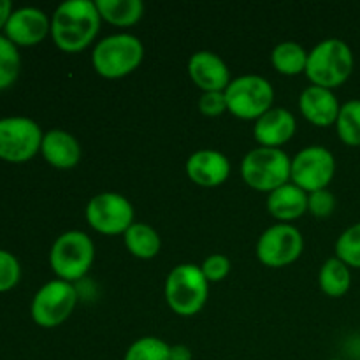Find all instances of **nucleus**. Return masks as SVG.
Segmentation results:
<instances>
[{
  "mask_svg": "<svg viewBox=\"0 0 360 360\" xmlns=\"http://www.w3.org/2000/svg\"><path fill=\"white\" fill-rule=\"evenodd\" d=\"M101 20V13L91 0H67L56 7L51 18L53 42L62 51H81L95 41Z\"/></svg>",
  "mask_w": 360,
  "mask_h": 360,
  "instance_id": "1",
  "label": "nucleus"
},
{
  "mask_svg": "<svg viewBox=\"0 0 360 360\" xmlns=\"http://www.w3.org/2000/svg\"><path fill=\"white\" fill-rule=\"evenodd\" d=\"M354 51L345 41L336 37L323 39L308 53L306 76L315 86H341L354 70Z\"/></svg>",
  "mask_w": 360,
  "mask_h": 360,
  "instance_id": "2",
  "label": "nucleus"
},
{
  "mask_svg": "<svg viewBox=\"0 0 360 360\" xmlns=\"http://www.w3.org/2000/svg\"><path fill=\"white\" fill-rule=\"evenodd\" d=\"M144 58V46L132 34H112L95 44L91 63L97 74L118 79L134 72Z\"/></svg>",
  "mask_w": 360,
  "mask_h": 360,
  "instance_id": "3",
  "label": "nucleus"
},
{
  "mask_svg": "<svg viewBox=\"0 0 360 360\" xmlns=\"http://www.w3.org/2000/svg\"><path fill=\"white\" fill-rule=\"evenodd\" d=\"M210 295V281L195 264L172 267L165 280V301L179 316H192L204 308Z\"/></svg>",
  "mask_w": 360,
  "mask_h": 360,
  "instance_id": "4",
  "label": "nucleus"
},
{
  "mask_svg": "<svg viewBox=\"0 0 360 360\" xmlns=\"http://www.w3.org/2000/svg\"><path fill=\"white\" fill-rule=\"evenodd\" d=\"M292 158L281 148L259 146L248 151L241 162L245 183L259 192H273L290 183Z\"/></svg>",
  "mask_w": 360,
  "mask_h": 360,
  "instance_id": "5",
  "label": "nucleus"
},
{
  "mask_svg": "<svg viewBox=\"0 0 360 360\" xmlns=\"http://www.w3.org/2000/svg\"><path fill=\"white\" fill-rule=\"evenodd\" d=\"M95 259V245L83 231H67L55 239L49 252V266L58 280H81Z\"/></svg>",
  "mask_w": 360,
  "mask_h": 360,
  "instance_id": "6",
  "label": "nucleus"
},
{
  "mask_svg": "<svg viewBox=\"0 0 360 360\" xmlns=\"http://www.w3.org/2000/svg\"><path fill=\"white\" fill-rule=\"evenodd\" d=\"M227 111L241 120H259L273 108V84L259 74H245L225 88Z\"/></svg>",
  "mask_w": 360,
  "mask_h": 360,
  "instance_id": "7",
  "label": "nucleus"
},
{
  "mask_svg": "<svg viewBox=\"0 0 360 360\" xmlns=\"http://www.w3.org/2000/svg\"><path fill=\"white\" fill-rule=\"evenodd\" d=\"M77 302V290L72 283L63 280H51L42 285L32 299L30 315L39 327L53 329L72 315Z\"/></svg>",
  "mask_w": 360,
  "mask_h": 360,
  "instance_id": "8",
  "label": "nucleus"
},
{
  "mask_svg": "<svg viewBox=\"0 0 360 360\" xmlns=\"http://www.w3.org/2000/svg\"><path fill=\"white\" fill-rule=\"evenodd\" d=\"M41 127L27 116L0 118V160L21 164L28 162L41 151Z\"/></svg>",
  "mask_w": 360,
  "mask_h": 360,
  "instance_id": "9",
  "label": "nucleus"
},
{
  "mask_svg": "<svg viewBox=\"0 0 360 360\" xmlns=\"http://www.w3.org/2000/svg\"><path fill=\"white\" fill-rule=\"evenodd\" d=\"M334 174L336 158L326 146L313 144L292 158L290 181L308 193L327 188L334 179Z\"/></svg>",
  "mask_w": 360,
  "mask_h": 360,
  "instance_id": "10",
  "label": "nucleus"
},
{
  "mask_svg": "<svg viewBox=\"0 0 360 360\" xmlns=\"http://www.w3.org/2000/svg\"><path fill=\"white\" fill-rule=\"evenodd\" d=\"M86 221L101 234H125L134 224V206L122 193H97L86 204Z\"/></svg>",
  "mask_w": 360,
  "mask_h": 360,
  "instance_id": "11",
  "label": "nucleus"
},
{
  "mask_svg": "<svg viewBox=\"0 0 360 360\" xmlns=\"http://www.w3.org/2000/svg\"><path fill=\"white\" fill-rule=\"evenodd\" d=\"M304 250V239L294 225L278 224L260 234L257 257L267 267H285L295 262Z\"/></svg>",
  "mask_w": 360,
  "mask_h": 360,
  "instance_id": "12",
  "label": "nucleus"
},
{
  "mask_svg": "<svg viewBox=\"0 0 360 360\" xmlns=\"http://www.w3.org/2000/svg\"><path fill=\"white\" fill-rule=\"evenodd\" d=\"M6 37L14 46H35L48 34H51V20L46 16L44 11L37 7H20L13 11L7 21Z\"/></svg>",
  "mask_w": 360,
  "mask_h": 360,
  "instance_id": "13",
  "label": "nucleus"
},
{
  "mask_svg": "<svg viewBox=\"0 0 360 360\" xmlns=\"http://www.w3.org/2000/svg\"><path fill=\"white\" fill-rule=\"evenodd\" d=\"M186 174L195 185L214 188L227 181L231 162L218 150H197L186 160Z\"/></svg>",
  "mask_w": 360,
  "mask_h": 360,
  "instance_id": "14",
  "label": "nucleus"
},
{
  "mask_svg": "<svg viewBox=\"0 0 360 360\" xmlns=\"http://www.w3.org/2000/svg\"><path fill=\"white\" fill-rule=\"evenodd\" d=\"M188 74L202 91H225V88L232 81L224 58L207 49L197 51L190 56Z\"/></svg>",
  "mask_w": 360,
  "mask_h": 360,
  "instance_id": "15",
  "label": "nucleus"
},
{
  "mask_svg": "<svg viewBox=\"0 0 360 360\" xmlns=\"http://www.w3.org/2000/svg\"><path fill=\"white\" fill-rule=\"evenodd\" d=\"M297 123L285 108H271L253 125V137L264 148H280L294 137Z\"/></svg>",
  "mask_w": 360,
  "mask_h": 360,
  "instance_id": "16",
  "label": "nucleus"
},
{
  "mask_svg": "<svg viewBox=\"0 0 360 360\" xmlns=\"http://www.w3.org/2000/svg\"><path fill=\"white\" fill-rule=\"evenodd\" d=\"M299 109L308 122L316 127H330L336 123L341 104L333 90L322 86L304 88L299 97Z\"/></svg>",
  "mask_w": 360,
  "mask_h": 360,
  "instance_id": "17",
  "label": "nucleus"
},
{
  "mask_svg": "<svg viewBox=\"0 0 360 360\" xmlns=\"http://www.w3.org/2000/svg\"><path fill=\"white\" fill-rule=\"evenodd\" d=\"M41 153L48 164L56 169H72L81 160V146L72 134L65 130H49L44 134Z\"/></svg>",
  "mask_w": 360,
  "mask_h": 360,
  "instance_id": "18",
  "label": "nucleus"
},
{
  "mask_svg": "<svg viewBox=\"0 0 360 360\" xmlns=\"http://www.w3.org/2000/svg\"><path fill=\"white\" fill-rule=\"evenodd\" d=\"M267 211L280 221H290L308 211V192L294 183L273 190L267 197Z\"/></svg>",
  "mask_w": 360,
  "mask_h": 360,
  "instance_id": "19",
  "label": "nucleus"
},
{
  "mask_svg": "<svg viewBox=\"0 0 360 360\" xmlns=\"http://www.w3.org/2000/svg\"><path fill=\"white\" fill-rule=\"evenodd\" d=\"M123 241H125L127 250L132 253L137 259H153L158 252H160V236L150 227L148 224L143 221H134L127 232L123 234Z\"/></svg>",
  "mask_w": 360,
  "mask_h": 360,
  "instance_id": "20",
  "label": "nucleus"
},
{
  "mask_svg": "<svg viewBox=\"0 0 360 360\" xmlns=\"http://www.w3.org/2000/svg\"><path fill=\"white\" fill-rule=\"evenodd\" d=\"M95 6L102 20L116 27H130L144 14L143 0H97Z\"/></svg>",
  "mask_w": 360,
  "mask_h": 360,
  "instance_id": "21",
  "label": "nucleus"
},
{
  "mask_svg": "<svg viewBox=\"0 0 360 360\" xmlns=\"http://www.w3.org/2000/svg\"><path fill=\"white\" fill-rule=\"evenodd\" d=\"M320 288L329 297H343L352 285L350 267L338 257L327 259L319 273Z\"/></svg>",
  "mask_w": 360,
  "mask_h": 360,
  "instance_id": "22",
  "label": "nucleus"
},
{
  "mask_svg": "<svg viewBox=\"0 0 360 360\" xmlns=\"http://www.w3.org/2000/svg\"><path fill=\"white\" fill-rule=\"evenodd\" d=\"M271 62L278 72L287 74V76H297L306 70L308 51L299 42L285 41L274 46L273 53H271Z\"/></svg>",
  "mask_w": 360,
  "mask_h": 360,
  "instance_id": "23",
  "label": "nucleus"
},
{
  "mask_svg": "<svg viewBox=\"0 0 360 360\" xmlns=\"http://www.w3.org/2000/svg\"><path fill=\"white\" fill-rule=\"evenodd\" d=\"M336 130L347 146H360V98H352L341 104Z\"/></svg>",
  "mask_w": 360,
  "mask_h": 360,
  "instance_id": "24",
  "label": "nucleus"
},
{
  "mask_svg": "<svg viewBox=\"0 0 360 360\" xmlns=\"http://www.w3.org/2000/svg\"><path fill=\"white\" fill-rule=\"evenodd\" d=\"M21 70V56L6 35H0V91L16 83Z\"/></svg>",
  "mask_w": 360,
  "mask_h": 360,
  "instance_id": "25",
  "label": "nucleus"
},
{
  "mask_svg": "<svg viewBox=\"0 0 360 360\" xmlns=\"http://www.w3.org/2000/svg\"><path fill=\"white\" fill-rule=\"evenodd\" d=\"M169 352L171 347L164 340L144 336L130 345L123 360H169Z\"/></svg>",
  "mask_w": 360,
  "mask_h": 360,
  "instance_id": "26",
  "label": "nucleus"
},
{
  "mask_svg": "<svg viewBox=\"0 0 360 360\" xmlns=\"http://www.w3.org/2000/svg\"><path fill=\"white\" fill-rule=\"evenodd\" d=\"M336 257L348 267L360 269V221L341 232L336 241Z\"/></svg>",
  "mask_w": 360,
  "mask_h": 360,
  "instance_id": "27",
  "label": "nucleus"
},
{
  "mask_svg": "<svg viewBox=\"0 0 360 360\" xmlns=\"http://www.w3.org/2000/svg\"><path fill=\"white\" fill-rule=\"evenodd\" d=\"M20 260L7 250H0V292H7L20 283Z\"/></svg>",
  "mask_w": 360,
  "mask_h": 360,
  "instance_id": "28",
  "label": "nucleus"
},
{
  "mask_svg": "<svg viewBox=\"0 0 360 360\" xmlns=\"http://www.w3.org/2000/svg\"><path fill=\"white\" fill-rule=\"evenodd\" d=\"M336 210V195L329 188L308 193V211L316 218H327Z\"/></svg>",
  "mask_w": 360,
  "mask_h": 360,
  "instance_id": "29",
  "label": "nucleus"
},
{
  "mask_svg": "<svg viewBox=\"0 0 360 360\" xmlns=\"http://www.w3.org/2000/svg\"><path fill=\"white\" fill-rule=\"evenodd\" d=\"M200 271H202V274L210 283L211 281H221L231 271V260L221 255V253H213V255L204 260Z\"/></svg>",
  "mask_w": 360,
  "mask_h": 360,
  "instance_id": "30",
  "label": "nucleus"
},
{
  "mask_svg": "<svg viewBox=\"0 0 360 360\" xmlns=\"http://www.w3.org/2000/svg\"><path fill=\"white\" fill-rule=\"evenodd\" d=\"M199 109L204 116H220L227 111L225 91H202L199 98Z\"/></svg>",
  "mask_w": 360,
  "mask_h": 360,
  "instance_id": "31",
  "label": "nucleus"
},
{
  "mask_svg": "<svg viewBox=\"0 0 360 360\" xmlns=\"http://www.w3.org/2000/svg\"><path fill=\"white\" fill-rule=\"evenodd\" d=\"M192 350L186 345H174L169 352V360H192Z\"/></svg>",
  "mask_w": 360,
  "mask_h": 360,
  "instance_id": "32",
  "label": "nucleus"
},
{
  "mask_svg": "<svg viewBox=\"0 0 360 360\" xmlns=\"http://www.w3.org/2000/svg\"><path fill=\"white\" fill-rule=\"evenodd\" d=\"M13 14V4L11 0H0V30H4Z\"/></svg>",
  "mask_w": 360,
  "mask_h": 360,
  "instance_id": "33",
  "label": "nucleus"
},
{
  "mask_svg": "<svg viewBox=\"0 0 360 360\" xmlns=\"http://www.w3.org/2000/svg\"><path fill=\"white\" fill-rule=\"evenodd\" d=\"M329 360H343V359H329Z\"/></svg>",
  "mask_w": 360,
  "mask_h": 360,
  "instance_id": "34",
  "label": "nucleus"
}]
</instances>
